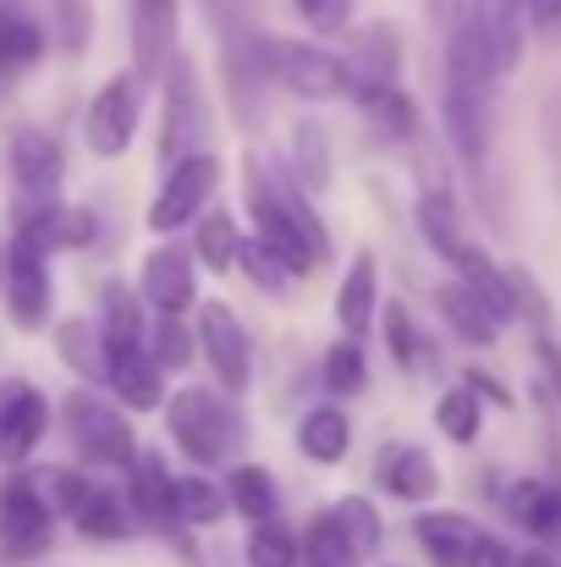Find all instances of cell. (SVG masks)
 <instances>
[{"label": "cell", "mask_w": 561, "mask_h": 567, "mask_svg": "<svg viewBox=\"0 0 561 567\" xmlns=\"http://www.w3.org/2000/svg\"><path fill=\"white\" fill-rule=\"evenodd\" d=\"M385 348H391V364H402V370H418L424 364V337H418L407 303H391L385 309Z\"/></svg>", "instance_id": "obj_44"}, {"label": "cell", "mask_w": 561, "mask_h": 567, "mask_svg": "<svg viewBox=\"0 0 561 567\" xmlns=\"http://www.w3.org/2000/svg\"><path fill=\"white\" fill-rule=\"evenodd\" d=\"M359 105H364L370 127H380L385 138H413V133H418V111H413V100H407L396 83H374V89H359Z\"/></svg>", "instance_id": "obj_31"}, {"label": "cell", "mask_w": 561, "mask_h": 567, "mask_svg": "<svg viewBox=\"0 0 561 567\" xmlns=\"http://www.w3.org/2000/svg\"><path fill=\"white\" fill-rule=\"evenodd\" d=\"M172 496H177V513H183L187 529H209V524H220L226 507H231V496H226L215 480H204V474H183V480L172 485Z\"/></svg>", "instance_id": "obj_33"}, {"label": "cell", "mask_w": 561, "mask_h": 567, "mask_svg": "<svg viewBox=\"0 0 561 567\" xmlns=\"http://www.w3.org/2000/svg\"><path fill=\"white\" fill-rule=\"evenodd\" d=\"M374 485L391 491L396 502H429V496L440 491V468H435V457H429L424 446H413V441H385V446L374 452Z\"/></svg>", "instance_id": "obj_14"}, {"label": "cell", "mask_w": 561, "mask_h": 567, "mask_svg": "<svg viewBox=\"0 0 561 567\" xmlns=\"http://www.w3.org/2000/svg\"><path fill=\"white\" fill-rule=\"evenodd\" d=\"M6 248H11V237H0V287H6Z\"/></svg>", "instance_id": "obj_52"}, {"label": "cell", "mask_w": 561, "mask_h": 567, "mask_svg": "<svg viewBox=\"0 0 561 567\" xmlns=\"http://www.w3.org/2000/svg\"><path fill=\"white\" fill-rule=\"evenodd\" d=\"M242 193H248V215H253V237L264 248L281 254V265L292 276H314L331 259V231L314 215V193L303 188L292 172L281 177L276 166H264L259 155H248L242 166Z\"/></svg>", "instance_id": "obj_1"}, {"label": "cell", "mask_w": 561, "mask_h": 567, "mask_svg": "<svg viewBox=\"0 0 561 567\" xmlns=\"http://www.w3.org/2000/svg\"><path fill=\"white\" fill-rule=\"evenodd\" d=\"M44 430H50V402H44V391H39V385H11V396H6V408H0V463H6V468H22V463L39 452Z\"/></svg>", "instance_id": "obj_16"}, {"label": "cell", "mask_w": 561, "mask_h": 567, "mask_svg": "<svg viewBox=\"0 0 561 567\" xmlns=\"http://www.w3.org/2000/svg\"><path fill=\"white\" fill-rule=\"evenodd\" d=\"M303 546L292 540V529H281L276 518H259L248 535V567H298Z\"/></svg>", "instance_id": "obj_39"}, {"label": "cell", "mask_w": 561, "mask_h": 567, "mask_svg": "<svg viewBox=\"0 0 561 567\" xmlns=\"http://www.w3.org/2000/svg\"><path fill=\"white\" fill-rule=\"evenodd\" d=\"M529 11V33L540 44H561V0H523Z\"/></svg>", "instance_id": "obj_47"}, {"label": "cell", "mask_w": 561, "mask_h": 567, "mask_svg": "<svg viewBox=\"0 0 561 567\" xmlns=\"http://www.w3.org/2000/svg\"><path fill=\"white\" fill-rule=\"evenodd\" d=\"M55 540V502L44 496L39 480L6 474L0 480V557L6 563H39Z\"/></svg>", "instance_id": "obj_5"}, {"label": "cell", "mask_w": 561, "mask_h": 567, "mask_svg": "<svg viewBox=\"0 0 561 567\" xmlns=\"http://www.w3.org/2000/svg\"><path fill=\"white\" fill-rule=\"evenodd\" d=\"M435 309L446 315V326L463 337V342H479V348H490V342H501V315L463 281V276H451V281H440L435 287Z\"/></svg>", "instance_id": "obj_19"}, {"label": "cell", "mask_w": 561, "mask_h": 567, "mask_svg": "<svg viewBox=\"0 0 561 567\" xmlns=\"http://www.w3.org/2000/svg\"><path fill=\"white\" fill-rule=\"evenodd\" d=\"M193 348H198V331H187L183 315H160V320H155V331H149V353H155L166 370H187Z\"/></svg>", "instance_id": "obj_43"}, {"label": "cell", "mask_w": 561, "mask_h": 567, "mask_svg": "<svg viewBox=\"0 0 561 567\" xmlns=\"http://www.w3.org/2000/svg\"><path fill=\"white\" fill-rule=\"evenodd\" d=\"M374 309H380V265L364 248V254H353V265H347V276L336 287V326H342V337H370Z\"/></svg>", "instance_id": "obj_22"}, {"label": "cell", "mask_w": 561, "mask_h": 567, "mask_svg": "<svg viewBox=\"0 0 561 567\" xmlns=\"http://www.w3.org/2000/svg\"><path fill=\"white\" fill-rule=\"evenodd\" d=\"M353 446V419L342 408H309L298 424V452L314 463H342Z\"/></svg>", "instance_id": "obj_28"}, {"label": "cell", "mask_w": 561, "mask_h": 567, "mask_svg": "<svg viewBox=\"0 0 561 567\" xmlns=\"http://www.w3.org/2000/svg\"><path fill=\"white\" fill-rule=\"evenodd\" d=\"M215 183H220V155H209V150H193L187 161L166 166V183H160L155 204H149V231H155V237L183 231L193 215H204Z\"/></svg>", "instance_id": "obj_9"}, {"label": "cell", "mask_w": 561, "mask_h": 567, "mask_svg": "<svg viewBox=\"0 0 561 567\" xmlns=\"http://www.w3.org/2000/svg\"><path fill=\"white\" fill-rule=\"evenodd\" d=\"M138 292L144 303H155L160 315H187L198 303V254L187 248H155L138 270Z\"/></svg>", "instance_id": "obj_13"}, {"label": "cell", "mask_w": 561, "mask_h": 567, "mask_svg": "<svg viewBox=\"0 0 561 567\" xmlns=\"http://www.w3.org/2000/svg\"><path fill=\"white\" fill-rule=\"evenodd\" d=\"M50 298H55V287H50V248L39 237L17 231L11 248H6V287H0V303H6L11 326L17 331H44Z\"/></svg>", "instance_id": "obj_7"}, {"label": "cell", "mask_w": 561, "mask_h": 567, "mask_svg": "<svg viewBox=\"0 0 561 567\" xmlns=\"http://www.w3.org/2000/svg\"><path fill=\"white\" fill-rule=\"evenodd\" d=\"M325 385H331L336 396H359V391L370 385V359H364L359 337H342V342L325 353Z\"/></svg>", "instance_id": "obj_41"}, {"label": "cell", "mask_w": 561, "mask_h": 567, "mask_svg": "<svg viewBox=\"0 0 561 567\" xmlns=\"http://www.w3.org/2000/svg\"><path fill=\"white\" fill-rule=\"evenodd\" d=\"M89 485H94L89 474H77V468H55V474L44 480V496L55 502V513H66V518H72V513H77V502L89 496Z\"/></svg>", "instance_id": "obj_46"}, {"label": "cell", "mask_w": 561, "mask_h": 567, "mask_svg": "<svg viewBox=\"0 0 561 567\" xmlns=\"http://www.w3.org/2000/svg\"><path fill=\"white\" fill-rule=\"evenodd\" d=\"M61 419H66V435H72V446L89 468H133L138 441H133L127 408H116L100 391L77 385V391L61 396Z\"/></svg>", "instance_id": "obj_3"}, {"label": "cell", "mask_w": 561, "mask_h": 567, "mask_svg": "<svg viewBox=\"0 0 561 567\" xmlns=\"http://www.w3.org/2000/svg\"><path fill=\"white\" fill-rule=\"evenodd\" d=\"M133 524H138L133 502L116 496L111 485H89V496H83L77 513H72V529H77L83 540H127Z\"/></svg>", "instance_id": "obj_25"}, {"label": "cell", "mask_w": 561, "mask_h": 567, "mask_svg": "<svg viewBox=\"0 0 561 567\" xmlns=\"http://www.w3.org/2000/svg\"><path fill=\"white\" fill-rule=\"evenodd\" d=\"M396 66H402V39L391 22H370L353 33V50H347V72H353V94L374 89V83H396Z\"/></svg>", "instance_id": "obj_23"}, {"label": "cell", "mask_w": 561, "mask_h": 567, "mask_svg": "<svg viewBox=\"0 0 561 567\" xmlns=\"http://www.w3.org/2000/svg\"><path fill=\"white\" fill-rule=\"evenodd\" d=\"M204 83H198V66L193 55H177L166 66V116H160V166H177L187 161L198 144H204Z\"/></svg>", "instance_id": "obj_10"}, {"label": "cell", "mask_w": 561, "mask_h": 567, "mask_svg": "<svg viewBox=\"0 0 561 567\" xmlns=\"http://www.w3.org/2000/svg\"><path fill=\"white\" fill-rule=\"evenodd\" d=\"M292 177L314 193V198L331 188V177H336V166H331V138H325V127H320L314 116H303V122L292 127Z\"/></svg>", "instance_id": "obj_29"}, {"label": "cell", "mask_w": 561, "mask_h": 567, "mask_svg": "<svg viewBox=\"0 0 561 567\" xmlns=\"http://www.w3.org/2000/svg\"><path fill=\"white\" fill-rule=\"evenodd\" d=\"M50 22L28 11V0H0V89L22 72H33L50 50Z\"/></svg>", "instance_id": "obj_17"}, {"label": "cell", "mask_w": 561, "mask_h": 567, "mask_svg": "<svg viewBox=\"0 0 561 567\" xmlns=\"http://www.w3.org/2000/svg\"><path fill=\"white\" fill-rule=\"evenodd\" d=\"M144 292H127L122 281L105 287V309H100V331H105V353L116 348H144L149 331H144Z\"/></svg>", "instance_id": "obj_30"}, {"label": "cell", "mask_w": 561, "mask_h": 567, "mask_svg": "<svg viewBox=\"0 0 561 567\" xmlns=\"http://www.w3.org/2000/svg\"><path fill=\"white\" fill-rule=\"evenodd\" d=\"M11 385H17V380H6V385H0V408H6V396H11Z\"/></svg>", "instance_id": "obj_54"}, {"label": "cell", "mask_w": 561, "mask_h": 567, "mask_svg": "<svg viewBox=\"0 0 561 567\" xmlns=\"http://www.w3.org/2000/svg\"><path fill=\"white\" fill-rule=\"evenodd\" d=\"M138 116H144V78L138 72L105 78L94 89L89 111H83V144H89V155H100V161L127 155V144L138 133Z\"/></svg>", "instance_id": "obj_6"}, {"label": "cell", "mask_w": 561, "mask_h": 567, "mask_svg": "<svg viewBox=\"0 0 561 567\" xmlns=\"http://www.w3.org/2000/svg\"><path fill=\"white\" fill-rule=\"evenodd\" d=\"M446 133H451L457 155L474 172H485V155H490V94L485 89L446 83Z\"/></svg>", "instance_id": "obj_18"}, {"label": "cell", "mask_w": 561, "mask_h": 567, "mask_svg": "<svg viewBox=\"0 0 561 567\" xmlns=\"http://www.w3.org/2000/svg\"><path fill=\"white\" fill-rule=\"evenodd\" d=\"M468 567H518V557L496 540V535H479V546H474V563Z\"/></svg>", "instance_id": "obj_49"}, {"label": "cell", "mask_w": 561, "mask_h": 567, "mask_svg": "<svg viewBox=\"0 0 561 567\" xmlns=\"http://www.w3.org/2000/svg\"><path fill=\"white\" fill-rule=\"evenodd\" d=\"M17 231L39 237L50 254H55V248H61V254H72V248H89V243H94V215H89L83 204H50V209H39V215L17 220Z\"/></svg>", "instance_id": "obj_26"}, {"label": "cell", "mask_w": 561, "mask_h": 567, "mask_svg": "<svg viewBox=\"0 0 561 567\" xmlns=\"http://www.w3.org/2000/svg\"><path fill=\"white\" fill-rule=\"evenodd\" d=\"M193 248H198V265L204 270H231L237 265V248H242V237H237V220L226 215V209H209L204 220H198V237H193Z\"/></svg>", "instance_id": "obj_35"}, {"label": "cell", "mask_w": 561, "mask_h": 567, "mask_svg": "<svg viewBox=\"0 0 561 567\" xmlns=\"http://www.w3.org/2000/svg\"><path fill=\"white\" fill-rule=\"evenodd\" d=\"M468 385H474V391H485V396H496V402H501V408H512V396H507V391H501V385H496V375H479V370H468Z\"/></svg>", "instance_id": "obj_50"}, {"label": "cell", "mask_w": 561, "mask_h": 567, "mask_svg": "<svg viewBox=\"0 0 561 567\" xmlns=\"http://www.w3.org/2000/svg\"><path fill=\"white\" fill-rule=\"evenodd\" d=\"M468 11H474V22H479V33H485V44H490V61H496V72L507 78L518 61H523V22H529V11H523V0H463Z\"/></svg>", "instance_id": "obj_20"}, {"label": "cell", "mask_w": 561, "mask_h": 567, "mask_svg": "<svg viewBox=\"0 0 561 567\" xmlns=\"http://www.w3.org/2000/svg\"><path fill=\"white\" fill-rule=\"evenodd\" d=\"M364 557L353 551V540L342 535V524L331 513H320L303 535V567H359Z\"/></svg>", "instance_id": "obj_38"}, {"label": "cell", "mask_w": 561, "mask_h": 567, "mask_svg": "<svg viewBox=\"0 0 561 567\" xmlns=\"http://www.w3.org/2000/svg\"><path fill=\"white\" fill-rule=\"evenodd\" d=\"M507 518H512L523 535L557 546L561 540V485H551V480H518V485L507 491Z\"/></svg>", "instance_id": "obj_24"}, {"label": "cell", "mask_w": 561, "mask_h": 567, "mask_svg": "<svg viewBox=\"0 0 561 567\" xmlns=\"http://www.w3.org/2000/svg\"><path fill=\"white\" fill-rule=\"evenodd\" d=\"M177 22H183V0H133V72L144 83L166 78V66L177 61Z\"/></svg>", "instance_id": "obj_12"}, {"label": "cell", "mask_w": 561, "mask_h": 567, "mask_svg": "<svg viewBox=\"0 0 561 567\" xmlns=\"http://www.w3.org/2000/svg\"><path fill=\"white\" fill-rule=\"evenodd\" d=\"M198 353H204L209 375L220 380V391L237 396V391L253 385V342H248V331H242L231 303L215 298V303L198 309Z\"/></svg>", "instance_id": "obj_11"}, {"label": "cell", "mask_w": 561, "mask_h": 567, "mask_svg": "<svg viewBox=\"0 0 561 567\" xmlns=\"http://www.w3.org/2000/svg\"><path fill=\"white\" fill-rule=\"evenodd\" d=\"M292 11L314 33H347V22H353V0H292Z\"/></svg>", "instance_id": "obj_45"}, {"label": "cell", "mask_w": 561, "mask_h": 567, "mask_svg": "<svg viewBox=\"0 0 561 567\" xmlns=\"http://www.w3.org/2000/svg\"><path fill=\"white\" fill-rule=\"evenodd\" d=\"M518 567H561L551 551H529V557H518Z\"/></svg>", "instance_id": "obj_51"}, {"label": "cell", "mask_w": 561, "mask_h": 567, "mask_svg": "<svg viewBox=\"0 0 561 567\" xmlns=\"http://www.w3.org/2000/svg\"><path fill=\"white\" fill-rule=\"evenodd\" d=\"M55 353L77 380H105V359L111 353H105V331L94 320H83V315L61 320L55 326Z\"/></svg>", "instance_id": "obj_27"}, {"label": "cell", "mask_w": 561, "mask_h": 567, "mask_svg": "<svg viewBox=\"0 0 561 567\" xmlns=\"http://www.w3.org/2000/svg\"><path fill=\"white\" fill-rule=\"evenodd\" d=\"M418 231H424V243H429L446 265L468 248V237H463V226H457V209H451L440 193H424V198H418Z\"/></svg>", "instance_id": "obj_36"}, {"label": "cell", "mask_w": 561, "mask_h": 567, "mask_svg": "<svg viewBox=\"0 0 561 567\" xmlns=\"http://www.w3.org/2000/svg\"><path fill=\"white\" fill-rule=\"evenodd\" d=\"M6 172H11V198H17V220L61 204V183H66V155L44 127H11L6 133Z\"/></svg>", "instance_id": "obj_4"}, {"label": "cell", "mask_w": 561, "mask_h": 567, "mask_svg": "<svg viewBox=\"0 0 561 567\" xmlns=\"http://www.w3.org/2000/svg\"><path fill=\"white\" fill-rule=\"evenodd\" d=\"M413 535H418V546L429 551L435 567H468L485 529L474 518H463V513H418L413 518Z\"/></svg>", "instance_id": "obj_21"}, {"label": "cell", "mask_w": 561, "mask_h": 567, "mask_svg": "<svg viewBox=\"0 0 561 567\" xmlns=\"http://www.w3.org/2000/svg\"><path fill=\"white\" fill-rule=\"evenodd\" d=\"M270 78L287 83L298 100L325 105L353 94V72L342 55H331L325 44H303V39H270Z\"/></svg>", "instance_id": "obj_8"}, {"label": "cell", "mask_w": 561, "mask_h": 567, "mask_svg": "<svg viewBox=\"0 0 561 567\" xmlns=\"http://www.w3.org/2000/svg\"><path fill=\"white\" fill-rule=\"evenodd\" d=\"M44 22H50L61 55H83L94 39V0H44Z\"/></svg>", "instance_id": "obj_37"}, {"label": "cell", "mask_w": 561, "mask_h": 567, "mask_svg": "<svg viewBox=\"0 0 561 567\" xmlns=\"http://www.w3.org/2000/svg\"><path fill=\"white\" fill-rule=\"evenodd\" d=\"M435 424H440V435H446V441L474 446V441H479V430H485L479 391H474V385H451V391H440V402H435Z\"/></svg>", "instance_id": "obj_32"}, {"label": "cell", "mask_w": 561, "mask_h": 567, "mask_svg": "<svg viewBox=\"0 0 561 567\" xmlns=\"http://www.w3.org/2000/svg\"><path fill=\"white\" fill-rule=\"evenodd\" d=\"M166 430H172L177 452L198 468H220L242 446V413L209 385H187L166 402Z\"/></svg>", "instance_id": "obj_2"}, {"label": "cell", "mask_w": 561, "mask_h": 567, "mask_svg": "<svg viewBox=\"0 0 561 567\" xmlns=\"http://www.w3.org/2000/svg\"><path fill=\"white\" fill-rule=\"evenodd\" d=\"M534 353H540V370H546V380H551V391L561 396V342H557V331H540V337H534Z\"/></svg>", "instance_id": "obj_48"}, {"label": "cell", "mask_w": 561, "mask_h": 567, "mask_svg": "<svg viewBox=\"0 0 561 567\" xmlns=\"http://www.w3.org/2000/svg\"><path fill=\"white\" fill-rule=\"evenodd\" d=\"M226 496H231V513H242L248 524H259V518H276V480H270V468H259V463H242V468H231V485H226Z\"/></svg>", "instance_id": "obj_34"}, {"label": "cell", "mask_w": 561, "mask_h": 567, "mask_svg": "<svg viewBox=\"0 0 561 567\" xmlns=\"http://www.w3.org/2000/svg\"><path fill=\"white\" fill-rule=\"evenodd\" d=\"M237 265H242V270H248V281H253V287H264L270 298H281V292H287V281H292V270L281 265V254H276V248H264L259 237H242Z\"/></svg>", "instance_id": "obj_42"}, {"label": "cell", "mask_w": 561, "mask_h": 567, "mask_svg": "<svg viewBox=\"0 0 561 567\" xmlns=\"http://www.w3.org/2000/svg\"><path fill=\"white\" fill-rule=\"evenodd\" d=\"M424 6H429V11H435V17H446V0H424Z\"/></svg>", "instance_id": "obj_53"}, {"label": "cell", "mask_w": 561, "mask_h": 567, "mask_svg": "<svg viewBox=\"0 0 561 567\" xmlns=\"http://www.w3.org/2000/svg\"><path fill=\"white\" fill-rule=\"evenodd\" d=\"M331 518L342 524V535L353 540L359 557H374V551H380V535H385V529H380V513H374L370 496H342V502L331 507Z\"/></svg>", "instance_id": "obj_40"}, {"label": "cell", "mask_w": 561, "mask_h": 567, "mask_svg": "<svg viewBox=\"0 0 561 567\" xmlns=\"http://www.w3.org/2000/svg\"><path fill=\"white\" fill-rule=\"evenodd\" d=\"M166 364L149 353V342L144 348H116L111 359H105V385L116 391V402L127 408V413H149V408H166Z\"/></svg>", "instance_id": "obj_15"}]
</instances>
